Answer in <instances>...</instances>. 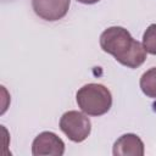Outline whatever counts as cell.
Wrapping results in <instances>:
<instances>
[{
  "instance_id": "cell-2",
  "label": "cell",
  "mask_w": 156,
  "mask_h": 156,
  "mask_svg": "<svg viewBox=\"0 0 156 156\" xmlns=\"http://www.w3.org/2000/svg\"><path fill=\"white\" fill-rule=\"evenodd\" d=\"M78 107L88 116H102L112 106L111 91L102 84L89 83L83 85L76 94Z\"/></svg>"
},
{
  "instance_id": "cell-4",
  "label": "cell",
  "mask_w": 156,
  "mask_h": 156,
  "mask_svg": "<svg viewBox=\"0 0 156 156\" xmlns=\"http://www.w3.org/2000/svg\"><path fill=\"white\" fill-rule=\"evenodd\" d=\"M32 154L34 156H62L65 154V143L52 132H41L32 143Z\"/></svg>"
},
{
  "instance_id": "cell-5",
  "label": "cell",
  "mask_w": 156,
  "mask_h": 156,
  "mask_svg": "<svg viewBox=\"0 0 156 156\" xmlns=\"http://www.w3.org/2000/svg\"><path fill=\"white\" fill-rule=\"evenodd\" d=\"M71 0H32V7L40 18L54 22L63 18L69 9Z\"/></svg>"
},
{
  "instance_id": "cell-9",
  "label": "cell",
  "mask_w": 156,
  "mask_h": 156,
  "mask_svg": "<svg viewBox=\"0 0 156 156\" xmlns=\"http://www.w3.org/2000/svg\"><path fill=\"white\" fill-rule=\"evenodd\" d=\"M77 1H79V2H82V4H85V5H91V4L99 2L100 0H77Z\"/></svg>"
},
{
  "instance_id": "cell-7",
  "label": "cell",
  "mask_w": 156,
  "mask_h": 156,
  "mask_svg": "<svg viewBox=\"0 0 156 156\" xmlns=\"http://www.w3.org/2000/svg\"><path fill=\"white\" fill-rule=\"evenodd\" d=\"M140 89L141 91L151 99H156V67H152L143 73L140 77Z\"/></svg>"
},
{
  "instance_id": "cell-3",
  "label": "cell",
  "mask_w": 156,
  "mask_h": 156,
  "mask_svg": "<svg viewBox=\"0 0 156 156\" xmlns=\"http://www.w3.org/2000/svg\"><path fill=\"white\" fill-rule=\"evenodd\" d=\"M60 129L74 143L84 141L91 130V122L87 113L79 111H67L60 118Z\"/></svg>"
},
{
  "instance_id": "cell-1",
  "label": "cell",
  "mask_w": 156,
  "mask_h": 156,
  "mask_svg": "<svg viewBox=\"0 0 156 156\" xmlns=\"http://www.w3.org/2000/svg\"><path fill=\"white\" fill-rule=\"evenodd\" d=\"M100 46L128 68H138L146 60V50L143 44L135 40L126 28L119 26L110 27L101 33Z\"/></svg>"
},
{
  "instance_id": "cell-6",
  "label": "cell",
  "mask_w": 156,
  "mask_h": 156,
  "mask_svg": "<svg viewBox=\"0 0 156 156\" xmlns=\"http://www.w3.org/2000/svg\"><path fill=\"white\" fill-rule=\"evenodd\" d=\"M145 152L143 140L134 133L121 135L113 144L115 156H143Z\"/></svg>"
},
{
  "instance_id": "cell-8",
  "label": "cell",
  "mask_w": 156,
  "mask_h": 156,
  "mask_svg": "<svg viewBox=\"0 0 156 156\" xmlns=\"http://www.w3.org/2000/svg\"><path fill=\"white\" fill-rule=\"evenodd\" d=\"M143 46L146 52L156 55V24H150L143 35Z\"/></svg>"
}]
</instances>
